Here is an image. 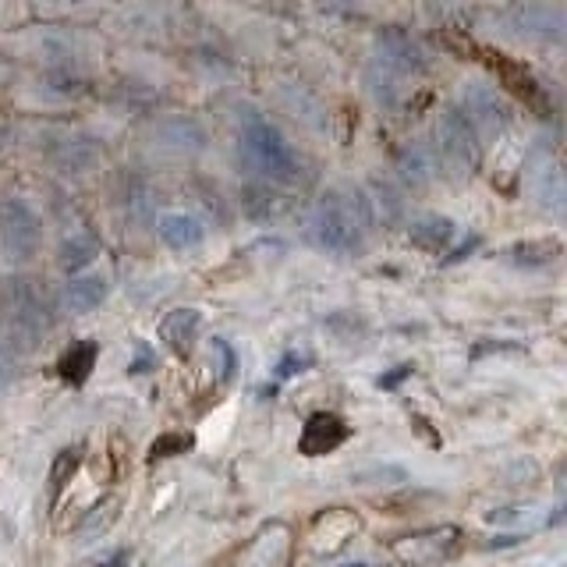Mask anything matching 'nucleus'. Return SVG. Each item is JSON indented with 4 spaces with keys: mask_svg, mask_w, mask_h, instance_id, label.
Instances as JSON below:
<instances>
[{
    "mask_svg": "<svg viewBox=\"0 0 567 567\" xmlns=\"http://www.w3.org/2000/svg\"><path fill=\"white\" fill-rule=\"evenodd\" d=\"M0 53L29 71L50 79H64L85 89L111 82V43L100 25H71V22H35L0 35Z\"/></svg>",
    "mask_w": 567,
    "mask_h": 567,
    "instance_id": "f257e3e1",
    "label": "nucleus"
},
{
    "mask_svg": "<svg viewBox=\"0 0 567 567\" xmlns=\"http://www.w3.org/2000/svg\"><path fill=\"white\" fill-rule=\"evenodd\" d=\"M468 32L483 47L511 61H528L560 75L564 61V0H507L496 8H472Z\"/></svg>",
    "mask_w": 567,
    "mask_h": 567,
    "instance_id": "f03ea898",
    "label": "nucleus"
},
{
    "mask_svg": "<svg viewBox=\"0 0 567 567\" xmlns=\"http://www.w3.org/2000/svg\"><path fill=\"white\" fill-rule=\"evenodd\" d=\"M100 32L111 47L135 50H192L217 35L192 0H117L100 18Z\"/></svg>",
    "mask_w": 567,
    "mask_h": 567,
    "instance_id": "7ed1b4c3",
    "label": "nucleus"
},
{
    "mask_svg": "<svg viewBox=\"0 0 567 567\" xmlns=\"http://www.w3.org/2000/svg\"><path fill=\"white\" fill-rule=\"evenodd\" d=\"M230 142H235V159L248 182L277 192H295L309 177L306 153L298 150L288 124H280L270 111L241 106L235 128H230Z\"/></svg>",
    "mask_w": 567,
    "mask_h": 567,
    "instance_id": "20e7f679",
    "label": "nucleus"
},
{
    "mask_svg": "<svg viewBox=\"0 0 567 567\" xmlns=\"http://www.w3.org/2000/svg\"><path fill=\"white\" fill-rule=\"evenodd\" d=\"M213 132L209 124L177 106H159V111L142 114L132 132V150L142 167H192L209 153Z\"/></svg>",
    "mask_w": 567,
    "mask_h": 567,
    "instance_id": "39448f33",
    "label": "nucleus"
},
{
    "mask_svg": "<svg viewBox=\"0 0 567 567\" xmlns=\"http://www.w3.org/2000/svg\"><path fill=\"white\" fill-rule=\"evenodd\" d=\"M372 227V203L359 192H319L306 213V241L323 256H359Z\"/></svg>",
    "mask_w": 567,
    "mask_h": 567,
    "instance_id": "423d86ee",
    "label": "nucleus"
},
{
    "mask_svg": "<svg viewBox=\"0 0 567 567\" xmlns=\"http://www.w3.org/2000/svg\"><path fill=\"white\" fill-rule=\"evenodd\" d=\"M451 106L465 117L486 153L501 146L514 128V117H518L511 93L496 79H489V71H465L451 89Z\"/></svg>",
    "mask_w": 567,
    "mask_h": 567,
    "instance_id": "0eeeda50",
    "label": "nucleus"
},
{
    "mask_svg": "<svg viewBox=\"0 0 567 567\" xmlns=\"http://www.w3.org/2000/svg\"><path fill=\"white\" fill-rule=\"evenodd\" d=\"M262 100H266V111H270L280 124L288 128H298L306 135L316 138H337V114L333 106L319 96V89L301 79V75H274L262 89Z\"/></svg>",
    "mask_w": 567,
    "mask_h": 567,
    "instance_id": "6e6552de",
    "label": "nucleus"
},
{
    "mask_svg": "<svg viewBox=\"0 0 567 567\" xmlns=\"http://www.w3.org/2000/svg\"><path fill=\"white\" fill-rule=\"evenodd\" d=\"M47 248V220L35 203L22 192L0 195V262L8 270L25 266Z\"/></svg>",
    "mask_w": 567,
    "mask_h": 567,
    "instance_id": "1a4fd4ad",
    "label": "nucleus"
},
{
    "mask_svg": "<svg viewBox=\"0 0 567 567\" xmlns=\"http://www.w3.org/2000/svg\"><path fill=\"white\" fill-rule=\"evenodd\" d=\"M422 89H425L422 82L404 75L394 64L372 58V53H365L359 64V93L380 117H401L404 111H412Z\"/></svg>",
    "mask_w": 567,
    "mask_h": 567,
    "instance_id": "9d476101",
    "label": "nucleus"
},
{
    "mask_svg": "<svg viewBox=\"0 0 567 567\" xmlns=\"http://www.w3.org/2000/svg\"><path fill=\"white\" fill-rule=\"evenodd\" d=\"M425 138L433 142V150H436L440 164H443V174L468 177L486 159L483 142H478V135L468 128L465 117H461L451 103L433 117V128H430V135H425Z\"/></svg>",
    "mask_w": 567,
    "mask_h": 567,
    "instance_id": "9b49d317",
    "label": "nucleus"
},
{
    "mask_svg": "<svg viewBox=\"0 0 567 567\" xmlns=\"http://www.w3.org/2000/svg\"><path fill=\"white\" fill-rule=\"evenodd\" d=\"M522 195L539 217L560 224L564 220V171L557 150H536L525 159L522 171Z\"/></svg>",
    "mask_w": 567,
    "mask_h": 567,
    "instance_id": "f8f14e48",
    "label": "nucleus"
},
{
    "mask_svg": "<svg viewBox=\"0 0 567 567\" xmlns=\"http://www.w3.org/2000/svg\"><path fill=\"white\" fill-rule=\"evenodd\" d=\"M295 560V528L288 522H266L241 543L235 567H291Z\"/></svg>",
    "mask_w": 567,
    "mask_h": 567,
    "instance_id": "ddd939ff",
    "label": "nucleus"
},
{
    "mask_svg": "<svg viewBox=\"0 0 567 567\" xmlns=\"http://www.w3.org/2000/svg\"><path fill=\"white\" fill-rule=\"evenodd\" d=\"M461 539V528L457 525H436V528H425V532H412V536H401L394 546V557L404 567H433L443 564Z\"/></svg>",
    "mask_w": 567,
    "mask_h": 567,
    "instance_id": "4468645a",
    "label": "nucleus"
},
{
    "mask_svg": "<svg viewBox=\"0 0 567 567\" xmlns=\"http://www.w3.org/2000/svg\"><path fill=\"white\" fill-rule=\"evenodd\" d=\"M362 532V514L351 507H327L309 525V546L316 557H333Z\"/></svg>",
    "mask_w": 567,
    "mask_h": 567,
    "instance_id": "2eb2a0df",
    "label": "nucleus"
},
{
    "mask_svg": "<svg viewBox=\"0 0 567 567\" xmlns=\"http://www.w3.org/2000/svg\"><path fill=\"white\" fill-rule=\"evenodd\" d=\"M47 306L25 280H14V288L8 291V327L14 337H22L29 348L40 344V337L47 333Z\"/></svg>",
    "mask_w": 567,
    "mask_h": 567,
    "instance_id": "dca6fc26",
    "label": "nucleus"
},
{
    "mask_svg": "<svg viewBox=\"0 0 567 567\" xmlns=\"http://www.w3.org/2000/svg\"><path fill=\"white\" fill-rule=\"evenodd\" d=\"M153 238L171 252H192L206 241V220L192 209H156Z\"/></svg>",
    "mask_w": 567,
    "mask_h": 567,
    "instance_id": "f3484780",
    "label": "nucleus"
},
{
    "mask_svg": "<svg viewBox=\"0 0 567 567\" xmlns=\"http://www.w3.org/2000/svg\"><path fill=\"white\" fill-rule=\"evenodd\" d=\"M394 171L401 177V185H408L412 192L430 188V185L440 182V177H447V174H443V164H440V156H436L430 138L404 142V146L398 150V156H394Z\"/></svg>",
    "mask_w": 567,
    "mask_h": 567,
    "instance_id": "a211bd4d",
    "label": "nucleus"
},
{
    "mask_svg": "<svg viewBox=\"0 0 567 567\" xmlns=\"http://www.w3.org/2000/svg\"><path fill=\"white\" fill-rule=\"evenodd\" d=\"M35 22H71V25H100V18L117 0H25Z\"/></svg>",
    "mask_w": 567,
    "mask_h": 567,
    "instance_id": "6ab92c4d",
    "label": "nucleus"
},
{
    "mask_svg": "<svg viewBox=\"0 0 567 567\" xmlns=\"http://www.w3.org/2000/svg\"><path fill=\"white\" fill-rule=\"evenodd\" d=\"M106 295H111V280L96 270H82L68 277L64 291L58 295V306L71 316H89L103 306Z\"/></svg>",
    "mask_w": 567,
    "mask_h": 567,
    "instance_id": "aec40b11",
    "label": "nucleus"
},
{
    "mask_svg": "<svg viewBox=\"0 0 567 567\" xmlns=\"http://www.w3.org/2000/svg\"><path fill=\"white\" fill-rule=\"evenodd\" d=\"M58 270L64 274V277H71V274H82V270H89L93 266V259L100 256V238L93 235V230H85V227H79V230H68V235L58 241Z\"/></svg>",
    "mask_w": 567,
    "mask_h": 567,
    "instance_id": "412c9836",
    "label": "nucleus"
},
{
    "mask_svg": "<svg viewBox=\"0 0 567 567\" xmlns=\"http://www.w3.org/2000/svg\"><path fill=\"white\" fill-rule=\"evenodd\" d=\"M408 238H412V245L425 248V252H443V248L454 245L457 224L443 217V213H422V217L408 224Z\"/></svg>",
    "mask_w": 567,
    "mask_h": 567,
    "instance_id": "4be33fe9",
    "label": "nucleus"
},
{
    "mask_svg": "<svg viewBox=\"0 0 567 567\" xmlns=\"http://www.w3.org/2000/svg\"><path fill=\"white\" fill-rule=\"evenodd\" d=\"M344 436H348V430H344V422H341V419L330 415V412H316V415L306 422V433H301V454L323 457V454H330Z\"/></svg>",
    "mask_w": 567,
    "mask_h": 567,
    "instance_id": "5701e85b",
    "label": "nucleus"
},
{
    "mask_svg": "<svg viewBox=\"0 0 567 567\" xmlns=\"http://www.w3.org/2000/svg\"><path fill=\"white\" fill-rule=\"evenodd\" d=\"M199 323H203V316L195 309H174L171 316H164V323H159V337H164L171 351L188 354L195 333H199Z\"/></svg>",
    "mask_w": 567,
    "mask_h": 567,
    "instance_id": "b1692460",
    "label": "nucleus"
},
{
    "mask_svg": "<svg viewBox=\"0 0 567 567\" xmlns=\"http://www.w3.org/2000/svg\"><path fill=\"white\" fill-rule=\"evenodd\" d=\"M96 365V344L93 341H79V344H71L64 351V359L58 362V372L68 380V383H85V377L93 372Z\"/></svg>",
    "mask_w": 567,
    "mask_h": 567,
    "instance_id": "393cba45",
    "label": "nucleus"
},
{
    "mask_svg": "<svg viewBox=\"0 0 567 567\" xmlns=\"http://www.w3.org/2000/svg\"><path fill=\"white\" fill-rule=\"evenodd\" d=\"M401 4H408L425 18H468L472 11L468 0H401Z\"/></svg>",
    "mask_w": 567,
    "mask_h": 567,
    "instance_id": "a878e982",
    "label": "nucleus"
},
{
    "mask_svg": "<svg viewBox=\"0 0 567 567\" xmlns=\"http://www.w3.org/2000/svg\"><path fill=\"white\" fill-rule=\"evenodd\" d=\"M29 4L25 0H0V35L18 29V25H25L29 22Z\"/></svg>",
    "mask_w": 567,
    "mask_h": 567,
    "instance_id": "bb28decb",
    "label": "nucleus"
},
{
    "mask_svg": "<svg viewBox=\"0 0 567 567\" xmlns=\"http://www.w3.org/2000/svg\"><path fill=\"white\" fill-rule=\"evenodd\" d=\"M209 348H213V359H217V377H220V383H230V380H235V369H238L235 348H230L227 341H220V337Z\"/></svg>",
    "mask_w": 567,
    "mask_h": 567,
    "instance_id": "cd10ccee",
    "label": "nucleus"
},
{
    "mask_svg": "<svg viewBox=\"0 0 567 567\" xmlns=\"http://www.w3.org/2000/svg\"><path fill=\"white\" fill-rule=\"evenodd\" d=\"M75 468H79V451H64L58 465H53V489H64Z\"/></svg>",
    "mask_w": 567,
    "mask_h": 567,
    "instance_id": "c85d7f7f",
    "label": "nucleus"
},
{
    "mask_svg": "<svg viewBox=\"0 0 567 567\" xmlns=\"http://www.w3.org/2000/svg\"><path fill=\"white\" fill-rule=\"evenodd\" d=\"M156 369V354L150 344H138L135 348V362H132V372H153Z\"/></svg>",
    "mask_w": 567,
    "mask_h": 567,
    "instance_id": "c756f323",
    "label": "nucleus"
},
{
    "mask_svg": "<svg viewBox=\"0 0 567 567\" xmlns=\"http://www.w3.org/2000/svg\"><path fill=\"white\" fill-rule=\"evenodd\" d=\"M11 377H14V362H11L8 348H0V390L11 383Z\"/></svg>",
    "mask_w": 567,
    "mask_h": 567,
    "instance_id": "7c9ffc66",
    "label": "nucleus"
},
{
    "mask_svg": "<svg viewBox=\"0 0 567 567\" xmlns=\"http://www.w3.org/2000/svg\"><path fill=\"white\" fill-rule=\"evenodd\" d=\"M309 365V359H298V354H288V359H284L280 362V377H295V372H301V369H306Z\"/></svg>",
    "mask_w": 567,
    "mask_h": 567,
    "instance_id": "2f4dec72",
    "label": "nucleus"
},
{
    "mask_svg": "<svg viewBox=\"0 0 567 567\" xmlns=\"http://www.w3.org/2000/svg\"><path fill=\"white\" fill-rule=\"evenodd\" d=\"M124 560H128V554H124V549H117L114 557H103L100 567H124Z\"/></svg>",
    "mask_w": 567,
    "mask_h": 567,
    "instance_id": "473e14b6",
    "label": "nucleus"
},
{
    "mask_svg": "<svg viewBox=\"0 0 567 567\" xmlns=\"http://www.w3.org/2000/svg\"><path fill=\"white\" fill-rule=\"evenodd\" d=\"M472 8H496V4H507V0H468Z\"/></svg>",
    "mask_w": 567,
    "mask_h": 567,
    "instance_id": "72a5a7b5",
    "label": "nucleus"
},
{
    "mask_svg": "<svg viewBox=\"0 0 567 567\" xmlns=\"http://www.w3.org/2000/svg\"><path fill=\"white\" fill-rule=\"evenodd\" d=\"M344 567H365V564H344Z\"/></svg>",
    "mask_w": 567,
    "mask_h": 567,
    "instance_id": "f704fd0d",
    "label": "nucleus"
},
{
    "mask_svg": "<svg viewBox=\"0 0 567 567\" xmlns=\"http://www.w3.org/2000/svg\"><path fill=\"white\" fill-rule=\"evenodd\" d=\"M0 138H4V124H0Z\"/></svg>",
    "mask_w": 567,
    "mask_h": 567,
    "instance_id": "c9c22d12",
    "label": "nucleus"
}]
</instances>
